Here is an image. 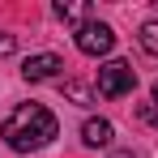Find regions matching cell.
<instances>
[{"mask_svg": "<svg viewBox=\"0 0 158 158\" xmlns=\"http://www.w3.org/2000/svg\"><path fill=\"white\" fill-rule=\"evenodd\" d=\"M56 132H60V124H56V115H52L43 103H22L9 120H4L0 137L9 141V150H17V154H34V150L52 145Z\"/></svg>", "mask_w": 158, "mask_h": 158, "instance_id": "cell-1", "label": "cell"}, {"mask_svg": "<svg viewBox=\"0 0 158 158\" xmlns=\"http://www.w3.org/2000/svg\"><path fill=\"white\" fill-rule=\"evenodd\" d=\"M132 85H137V73H132L128 60H107L98 69V94L103 98H124V94H132Z\"/></svg>", "mask_w": 158, "mask_h": 158, "instance_id": "cell-2", "label": "cell"}, {"mask_svg": "<svg viewBox=\"0 0 158 158\" xmlns=\"http://www.w3.org/2000/svg\"><path fill=\"white\" fill-rule=\"evenodd\" d=\"M111 47H115V34H111L107 22H85V26H77V52L81 56H107Z\"/></svg>", "mask_w": 158, "mask_h": 158, "instance_id": "cell-3", "label": "cell"}, {"mask_svg": "<svg viewBox=\"0 0 158 158\" xmlns=\"http://www.w3.org/2000/svg\"><path fill=\"white\" fill-rule=\"evenodd\" d=\"M60 69H64V60L52 56V52H43V56H30L26 64H22V77L26 81H52Z\"/></svg>", "mask_w": 158, "mask_h": 158, "instance_id": "cell-4", "label": "cell"}, {"mask_svg": "<svg viewBox=\"0 0 158 158\" xmlns=\"http://www.w3.org/2000/svg\"><path fill=\"white\" fill-rule=\"evenodd\" d=\"M111 137H115V128H111L107 120H85V124H81V141H85L90 150H103V145H111Z\"/></svg>", "mask_w": 158, "mask_h": 158, "instance_id": "cell-5", "label": "cell"}, {"mask_svg": "<svg viewBox=\"0 0 158 158\" xmlns=\"http://www.w3.org/2000/svg\"><path fill=\"white\" fill-rule=\"evenodd\" d=\"M52 13L60 17V22H81V26L90 22V4H64V0H60V4L52 9Z\"/></svg>", "mask_w": 158, "mask_h": 158, "instance_id": "cell-6", "label": "cell"}, {"mask_svg": "<svg viewBox=\"0 0 158 158\" xmlns=\"http://www.w3.org/2000/svg\"><path fill=\"white\" fill-rule=\"evenodd\" d=\"M141 47L150 56H158V22H145V26H141Z\"/></svg>", "mask_w": 158, "mask_h": 158, "instance_id": "cell-7", "label": "cell"}, {"mask_svg": "<svg viewBox=\"0 0 158 158\" xmlns=\"http://www.w3.org/2000/svg\"><path fill=\"white\" fill-rule=\"evenodd\" d=\"M64 94H69V98H77L81 107L90 103V90H85V85H77V81H69V85H64Z\"/></svg>", "mask_w": 158, "mask_h": 158, "instance_id": "cell-8", "label": "cell"}, {"mask_svg": "<svg viewBox=\"0 0 158 158\" xmlns=\"http://www.w3.org/2000/svg\"><path fill=\"white\" fill-rule=\"evenodd\" d=\"M13 47H17V39L13 34H0V56H13Z\"/></svg>", "mask_w": 158, "mask_h": 158, "instance_id": "cell-9", "label": "cell"}, {"mask_svg": "<svg viewBox=\"0 0 158 158\" xmlns=\"http://www.w3.org/2000/svg\"><path fill=\"white\" fill-rule=\"evenodd\" d=\"M141 120H150V124H158V103H145V107H141Z\"/></svg>", "mask_w": 158, "mask_h": 158, "instance_id": "cell-10", "label": "cell"}, {"mask_svg": "<svg viewBox=\"0 0 158 158\" xmlns=\"http://www.w3.org/2000/svg\"><path fill=\"white\" fill-rule=\"evenodd\" d=\"M111 158H137V154H132V150H115Z\"/></svg>", "mask_w": 158, "mask_h": 158, "instance_id": "cell-11", "label": "cell"}, {"mask_svg": "<svg viewBox=\"0 0 158 158\" xmlns=\"http://www.w3.org/2000/svg\"><path fill=\"white\" fill-rule=\"evenodd\" d=\"M154 103H158V81H154Z\"/></svg>", "mask_w": 158, "mask_h": 158, "instance_id": "cell-12", "label": "cell"}]
</instances>
